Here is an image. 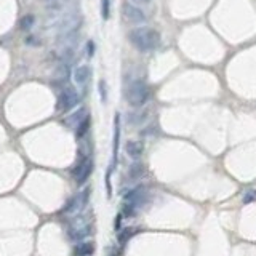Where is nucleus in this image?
Masks as SVG:
<instances>
[{"instance_id": "1", "label": "nucleus", "mask_w": 256, "mask_h": 256, "mask_svg": "<svg viewBox=\"0 0 256 256\" xmlns=\"http://www.w3.org/2000/svg\"><path fill=\"white\" fill-rule=\"evenodd\" d=\"M128 40L130 44L138 50V52H154L160 47V34L152 29V27H136L128 32Z\"/></svg>"}, {"instance_id": "2", "label": "nucleus", "mask_w": 256, "mask_h": 256, "mask_svg": "<svg viewBox=\"0 0 256 256\" xmlns=\"http://www.w3.org/2000/svg\"><path fill=\"white\" fill-rule=\"evenodd\" d=\"M124 96L131 108H139V106L147 103L149 96H151V90L143 80H131L125 85Z\"/></svg>"}, {"instance_id": "3", "label": "nucleus", "mask_w": 256, "mask_h": 256, "mask_svg": "<svg viewBox=\"0 0 256 256\" xmlns=\"http://www.w3.org/2000/svg\"><path fill=\"white\" fill-rule=\"evenodd\" d=\"M125 205H124V216H133L134 213L138 211V208L141 205H144L147 200V189L146 186H136L134 189H131L130 192H127L125 197Z\"/></svg>"}, {"instance_id": "4", "label": "nucleus", "mask_w": 256, "mask_h": 256, "mask_svg": "<svg viewBox=\"0 0 256 256\" xmlns=\"http://www.w3.org/2000/svg\"><path fill=\"white\" fill-rule=\"evenodd\" d=\"M80 101L79 93L72 87H64L61 95L58 98V103H56V111L58 112H67L70 109H74Z\"/></svg>"}, {"instance_id": "5", "label": "nucleus", "mask_w": 256, "mask_h": 256, "mask_svg": "<svg viewBox=\"0 0 256 256\" xmlns=\"http://www.w3.org/2000/svg\"><path fill=\"white\" fill-rule=\"evenodd\" d=\"M91 234H93V224H91V223H87L85 219H79V216H75L74 224L70 226L69 231H67L69 239L74 240V242L85 240L87 237H90Z\"/></svg>"}, {"instance_id": "6", "label": "nucleus", "mask_w": 256, "mask_h": 256, "mask_svg": "<svg viewBox=\"0 0 256 256\" xmlns=\"http://www.w3.org/2000/svg\"><path fill=\"white\" fill-rule=\"evenodd\" d=\"M91 172H93V162H91L88 155H85V157H82L79 162L75 163V167L72 168L70 175H72V178L75 180L77 184H83L90 178Z\"/></svg>"}, {"instance_id": "7", "label": "nucleus", "mask_w": 256, "mask_h": 256, "mask_svg": "<svg viewBox=\"0 0 256 256\" xmlns=\"http://www.w3.org/2000/svg\"><path fill=\"white\" fill-rule=\"evenodd\" d=\"M122 18L128 24H143L146 21V15L143 13V10L130 2L122 3Z\"/></svg>"}, {"instance_id": "8", "label": "nucleus", "mask_w": 256, "mask_h": 256, "mask_svg": "<svg viewBox=\"0 0 256 256\" xmlns=\"http://www.w3.org/2000/svg\"><path fill=\"white\" fill-rule=\"evenodd\" d=\"M88 197H90V191L88 189L80 192V194L74 195L66 205H64V208L61 210V215H75L77 211H80L85 205H87Z\"/></svg>"}, {"instance_id": "9", "label": "nucleus", "mask_w": 256, "mask_h": 256, "mask_svg": "<svg viewBox=\"0 0 256 256\" xmlns=\"http://www.w3.org/2000/svg\"><path fill=\"white\" fill-rule=\"evenodd\" d=\"M80 26H82V16H80V13H67L66 16L60 19V23H58V32L60 34L75 32Z\"/></svg>"}, {"instance_id": "10", "label": "nucleus", "mask_w": 256, "mask_h": 256, "mask_svg": "<svg viewBox=\"0 0 256 256\" xmlns=\"http://www.w3.org/2000/svg\"><path fill=\"white\" fill-rule=\"evenodd\" d=\"M87 117H88L87 109H85V108H79L77 111H74L72 114H70V116H67L66 119H64V124H66L67 128H72V130H75V128L79 127Z\"/></svg>"}, {"instance_id": "11", "label": "nucleus", "mask_w": 256, "mask_h": 256, "mask_svg": "<svg viewBox=\"0 0 256 256\" xmlns=\"http://www.w3.org/2000/svg\"><path fill=\"white\" fill-rule=\"evenodd\" d=\"M91 79V69L88 66H80L75 69L74 72V82L79 85V87H85Z\"/></svg>"}, {"instance_id": "12", "label": "nucleus", "mask_w": 256, "mask_h": 256, "mask_svg": "<svg viewBox=\"0 0 256 256\" xmlns=\"http://www.w3.org/2000/svg\"><path fill=\"white\" fill-rule=\"evenodd\" d=\"M125 151L127 154L130 155L131 159H139L141 157V154H143L144 151V146L141 141H134V139H130V141H127V144H125Z\"/></svg>"}, {"instance_id": "13", "label": "nucleus", "mask_w": 256, "mask_h": 256, "mask_svg": "<svg viewBox=\"0 0 256 256\" xmlns=\"http://www.w3.org/2000/svg\"><path fill=\"white\" fill-rule=\"evenodd\" d=\"M119 144H120V116L117 114L114 117V146H112V152H114V163L117 162V155H119Z\"/></svg>"}, {"instance_id": "14", "label": "nucleus", "mask_w": 256, "mask_h": 256, "mask_svg": "<svg viewBox=\"0 0 256 256\" xmlns=\"http://www.w3.org/2000/svg\"><path fill=\"white\" fill-rule=\"evenodd\" d=\"M95 253V245L91 242L80 240V244L74 247V255L75 256H91Z\"/></svg>"}, {"instance_id": "15", "label": "nucleus", "mask_w": 256, "mask_h": 256, "mask_svg": "<svg viewBox=\"0 0 256 256\" xmlns=\"http://www.w3.org/2000/svg\"><path fill=\"white\" fill-rule=\"evenodd\" d=\"M143 175H144V165L139 162H134L130 167V170H128V178H130V180H139Z\"/></svg>"}, {"instance_id": "16", "label": "nucleus", "mask_w": 256, "mask_h": 256, "mask_svg": "<svg viewBox=\"0 0 256 256\" xmlns=\"http://www.w3.org/2000/svg\"><path fill=\"white\" fill-rule=\"evenodd\" d=\"M138 232V229H134V227H125V229H122L119 232V236H117V239H119V244H127L128 240H130L134 234Z\"/></svg>"}, {"instance_id": "17", "label": "nucleus", "mask_w": 256, "mask_h": 256, "mask_svg": "<svg viewBox=\"0 0 256 256\" xmlns=\"http://www.w3.org/2000/svg\"><path fill=\"white\" fill-rule=\"evenodd\" d=\"M34 21H35V18L32 16V15H26V16H23L19 19V29L21 31H29L31 27L34 26Z\"/></svg>"}, {"instance_id": "18", "label": "nucleus", "mask_w": 256, "mask_h": 256, "mask_svg": "<svg viewBox=\"0 0 256 256\" xmlns=\"http://www.w3.org/2000/svg\"><path fill=\"white\" fill-rule=\"evenodd\" d=\"M88 128H90V117H87L83 120V122L75 128V134H77V139H80V138H83L85 134H87V131H88Z\"/></svg>"}, {"instance_id": "19", "label": "nucleus", "mask_w": 256, "mask_h": 256, "mask_svg": "<svg viewBox=\"0 0 256 256\" xmlns=\"http://www.w3.org/2000/svg\"><path fill=\"white\" fill-rule=\"evenodd\" d=\"M144 117H146V114H143V116H141L139 112H133V114H130V116H128V122H130L131 125H139L144 120Z\"/></svg>"}, {"instance_id": "20", "label": "nucleus", "mask_w": 256, "mask_h": 256, "mask_svg": "<svg viewBox=\"0 0 256 256\" xmlns=\"http://www.w3.org/2000/svg\"><path fill=\"white\" fill-rule=\"evenodd\" d=\"M101 15H103V19H109V16H111V2L109 0H101Z\"/></svg>"}, {"instance_id": "21", "label": "nucleus", "mask_w": 256, "mask_h": 256, "mask_svg": "<svg viewBox=\"0 0 256 256\" xmlns=\"http://www.w3.org/2000/svg\"><path fill=\"white\" fill-rule=\"evenodd\" d=\"M253 200H256V192L255 191H247L245 195H244V203H250Z\"/></svg>"}, {"instance_id": "22", "label": "nucleus", "mask_w": 256, "mask_h": 256, "mask_svg": "<svg viewBox=\"0 0 256 256\" xmlns=\"http://www.w3.org/2000/svg\"><path fill=\"white\" fill-rule=\"evenodd\" d=\"M98 88H99V93H101V99H103V101H106V83L99 82Z\"/></svg>"}, {"instance_id": "23", "label": "nucleus", "mask_w": 256, "mask_h": 256, "mask_svg": "<svg viewBox=\"0 0 256 256\" xmlns=\"http://www.w3.org/2000/svg\"><path fill=\"white\" fill-rule=\"evenodd\" d=\"M42 2H45L47 5H58V3H63L64 0H42Z\"/></svg>"}, {"instance_id": "24", "label": "nucleus", "mask_w": 256, "mask_h": 256, "mask_svg": "<svg viewBox=\"0 0 256 256\" xmlns=\"http://www.w3.org/2000/svg\"><path fill=\"white\" fill-rule=\"evenodd\" d=\"M134 3H141V5H144V3H149L151 0H133Z\"/></svg>"}]
</instances>
